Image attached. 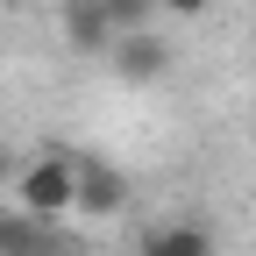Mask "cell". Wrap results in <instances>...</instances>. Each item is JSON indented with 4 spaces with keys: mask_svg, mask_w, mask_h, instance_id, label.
Listing matches in <instances>:
<instances>
[{
    "mask_svg": "<svg viewBox=\"0 0 256 256\" xmlns=\"http://www.w3.org/2000/svg\"><path fill=\"white\" fill-rule=\"evenodd\" d=\"M72 192H78V156L72 150H43L14 171V206L22 214H43V220H64L72 214Z\"/></svg>",
    "mask_w": 256,
    "mask_h": 256,
    "instance_id": "6da1fadb",
    "label": "cell"
},
{
    "mask_svg": "<svg viewBox=\"0 0 256 256\" xmlns=\"http://www.w3.org/2000/svg\"><path fill=\"white\" fill-rule=\"evenodd\" d=\"M128 206V178L114 164H92V156H78V192H72V214L86 220H114Z\"/></svg>",
    "mask_w": 256,
    "mask_h": 256,
    "instance_id": "7a4b0ae2",
    "label": "cell"
},
{
    "mask_svg": "<svg viewBox=\"0 0 256 256\" xmlns=\"http://www.w3.org/2000/svg\"><path fill=\"white\" fill-rule=\"evenodd\" d=\"M107 57H114V72H121L128 86H156V78H164V64H171V50L156 43L150 28H114Z\"/></svg>",
    "mask_w": 256,
    "mask_h": 256,
    "instance_id": "3957f363",
    "label": "cell"
},
{
    "mask_svg": "<svg viewBox=\"0 0 256 256\" xmlns=\"http://www.w3.org/2000/svg\"><path fill=\"white\" fill-rule=\"evenodd\" d=\"M0 256H64V220L0 214Z\"/></svg>",
    "mask_w": 256,
    "mask_h": 256,
    "instance_id": "277c9868",
    "label": "cell"
},
{
    "mask_svg": "<svg viewBox=\"0 0 256 256\" xmlns=\"http://www.w3.org/2000/svg\"><path fill=\"white\" fill-rule=\"evenodd\" d=\"M64 43H72L78 57H107V43H114V22H107V8L100 0H64Z\"/></svg>",
    "mask_w": 256,
    "mask_h": 256,
    "instance_id": "5b68a950",
    "label": "cell"
},
{
    "mask_svg": "<svg viewBox=\"0 0 256 256\" xmlns=\"http://www.w3.org/2000/svg\"><path fill=\"white\" fill-rule=\"evenodd\" d=\"M142 256H214V235L200 220H164V228L142 235Z\"/></svg>",
    "mask_w": 256,
    "mask_h": 256,
    "instance_id": "8992f818",
    "label": "cell"
},
{
    "mask_svg": "<svg viewBox=\"0 0 256 256\" xmlns=\"http://www.w3.org/2000/svg\"><path fill=\"white\" fill-rule=\"evenodd\" d=\"M100 8H107V22H114V28H142V22L156 14V0H100Z\"/></svg>",
    "mask_w": 256,
    "mask_h": 256,
    "instance_id": "52a82bcc",
    "label": "cell"
},
{
    "mask_svg": "<svg viewBox=\"0 0 256 256\" xmlns=\"http://www.w3.org/2000/svg\"><path fill=\"white\" fill-rule=\"evenodd\" d=\"M156 8H164V14H185V22H192V14H206L214 0H156Z\"/></svg>",
    "mask_w": 256,
    "mask_h": 256,
    "instance_id": "ba28073f",
    "label": "cell"
},
{
    "mask_svg": "<svg viewBox=\"0 0 256 256\" xmlns=\"http://www.w3.org/2000/svg\"><path fill=\"white\" fill-rule=\"evenodd\" d=\"M0 178H8V156H0Z\"/></svg>",
    "mask_w": 256,
    "mask_h": 256,
    "instance_id": "9c48e42d",
    "label": "cell"
}]
</instances>
